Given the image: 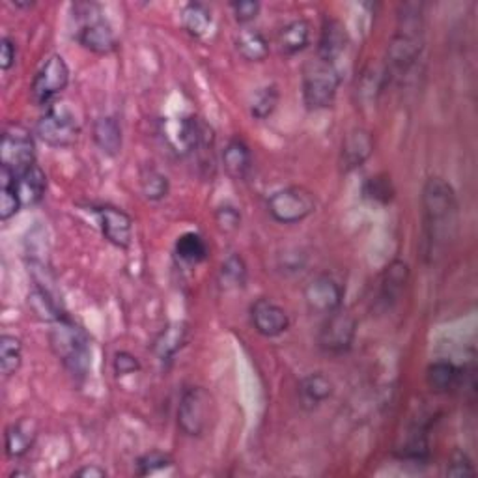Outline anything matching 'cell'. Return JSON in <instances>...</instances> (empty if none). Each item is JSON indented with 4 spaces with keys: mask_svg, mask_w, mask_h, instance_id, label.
Returning a JSON list of instances; mask_svg holds the SVG:
<instances>
[{
    "mask_svg": "<svg viewBox=\"0 0 478 478\" xmlns=\"http://www.w3.org/2000/svg\"><path fill=\"white\" fill-rule=\"evenodd\" d=\"M73 476H79V478H105L107 476V471L104 467L99 466H84L81 467L79 471L73 473Z\"/></svg>",
    "mask_w": 478,
    "mask_h": 478,
    "instance_id": "b9f144b4",
    "label": "cell"
},
{
    "mask_svg": "<svg viewBox=\"0 0 478 478\" xmlns=\"http://www.w3.org/2000/svg\"><path fill=\"white\" fill-rule=\"evenodd\" d=\"M357 336V320L346 311L338 309L333 314L326 316L318 333L320 348L331 355H343L351 350Z\"/></svg>",
    "mask_w": 478,
    "mask_h": 478,
    "instance_id": "30bf717a",
    "label": "cell"
},
{
    "mask_svg": "<svg viewBox=\"0 0 478 478\" xmlns=\"http://www.w3.org/2000/svg\"><path fill=\"white\" fill-rule=\"evenodd\" d=\"M28 305L32 306L34 314H36L40 320L55 323L57 320H60L64 314H60V309L57 301L50 296V292L43 286H36L32 289V294L28 296Z\"/></svg>",
    "mask_w": 478,
    "mask_h": 478,
    "instance_id": "4dcf8cb0",
    "label": "cell"
},
{
    "mask_svg": "<svg viewBox=\"0 0 478 478\" xmlns=\"http://www.w3.org/2000/svg\"><path fill=\"white\" fill-rule=\"evenodd\" d=\"M181 25L193 38H204L213 25L212 10L202 3H189L181 12Z\"/></svg>",
    "mask_w": 478,
    "mask_h": 478,
    "instance_id": "4316f807",
    "label": "cell"
},
{
    "mask_svg": "<svg viewBox=\"0 0 478 478\" xmlns=\"http://www.w3.org/2000/svg\"><path fill=\"white\" fill-rule=\"evenodd\" d=\"M447 476H454V478H462V476H473L474 474V466L473 459L462 452V451H454L449 464H447Z\"/></svg>",
    "mask_w": 478,
    "mask_h": 478,
    "instance_id": "f35d334b",
    "label": "cell"
},
{
    "mask_svg": "<svg viewBox=\"0 0 478 478\" xmlns=\"http://www.w3.org/2000/svg\"><path fill=\"white\" fill-rule=\"evenodd\" d=\"M50 350L60 358L64 368L73 378H87L92 363L90 338L72 320L62 316L53 323V329L49 333Z\"/></svg>",
    "mask_w": 478,
    "mask_h": 478,
    "instance_id": "7a4b0ae2",
    "label": "cell"
},
{
    "mask_svg": "<svg viewBox=\"0 0 478 478\" xmlns=\"http://www.w3.org/2000/svg\"><path fill=\"white\" fill-rule=\"evenodd\" d=\"M237 53L242 55L247 62H262L269 55V42L266 40L260 30L245 28L239 32L235 40Z\"/></svg>",
    "mask_w": 478,
    "mask_h": 478,
    "instance_id": "484cf974",
    "label": "cell"
},
{
    "mask_svg": "<svg viewBox=\"0 0 478 478\" xmlns=\"http://www.w3.org/2000/svg\"><path fill=\"white\" fill-rule=\"evenodd\" d=\"M17 62V45L12 38L4 36L0 40V67L3 72H10Z\"/></svg>",
    "mask_w": 478,
    "mask_h": 478,
    "instance_id": "60d3db41",
    "label": "cell"
},
{
    "mask_svg": "<svg viewBox=\"0 0 478 478\" xmlns=\"http://www.w3.org/2000/svg\"><path fill=\"white\" fill-rule=\"evenodd\" d=\"M215 413V402L204 387H187L178 404V426L189 437H200L208 432Z\"/></svg>",
    "mask_w": 478,
    "mask_h": 478,
    "instance_id": "8992f818",
    "label": "cell"
},
{
    "mask_svg": "<svg viewBox=\"0 0 478 478\" xmlns=\"http://www.w3.org/2000/svg\"><path fill=\"white\" fill-rule=\"evenodd\" d=\"M23 365V343L19 336L4 333L0 336V370L4 378H12Z\"/></svg>",
    "mask_w": 478,
    "mask_h": 478,
    "instance_id": "f1b7e54d",
    "label": "cell"
},
{
    "mask_svg": "<svg viewBox=\"0 0 478 478\" xmlns=\"http://www.w3.org/2000/svg\"><path fill=\"white\" fill-rule=\"evenodd\" d=\"M36 165V144L23 127H8L0 144V166L19 174L25 168Z\"/></svg>",
    "mask_w": 478,
    "mask_h": 478,
    "instance_id": "8fae6325",
    "label": "cell"
},
{
    "mask_svg": "<svg viewBox=\"0 0 478 478\" xmlns=\"http://www.w3.org/2000/svg\"><path fill=\"white\" fill-rule=\"evenodd\" d=\"M219 282L225 289H239L247 282V264L239 254H230L220 266Z\"/></svg>",
    "mask_w": 478,
    "mask_h": 478,
    "instance_id": "1f68e13d",
    "label": "cell"
},
{
    "mask_svg": "<svg viewBox=\"0 0 478 478\" xmlns=\"http://www.w3.org/2000/svg\"><path fill=\"white\" fill-rule=\"evenodd\" d=\"M77 42L96 55H109L116 49V34L96 4H77Z\"/></svg>",
    "mask_w": 478,
    "mask_h": 478,
    "instance_id": "5b68a950",
    "label": "cell"
},
{
    "mask_svg": "<svg viewBox=\"0 0 478 478\" xmlns=\"http://www.w3.org/2000/svg\"><path fill=\"white\" fill-rule=\"evenodd\" d=\"M15 191L23 208L38 206L43 200L47 191V176L38 163L25 168L23 173L15 174Z\"/></svg>",
    "mask_w": 478,
    "mask_h": 478,
    "instance_id": "e0dca14e",
    "label": "cell"
},
{
    "mask_svg": "<svg viewBox=\"0 0 478 478\" xmlns=\"http://www.w3.org/2000/svg\"><path fill=\"white\" fill-rule=\"evenodd\" d=\"M112 366H114V374L118 375V378H124V375H131V374L141 372L139 358H136L129 351H118V353H114Z\"/></svg>",
    "mask_w": 478,
    "mask_h": 478,
    "instance_id": "ab89813d",
    "label": "cell"
},
{
    "mask_svg": "<svg viewBox=\"0 0 478 478\" xmlns=\"http://www.w3.org/2000/svg\"><path fill=\"white\" fill-rule=\"evenodd\" d=\"M343 75L338 67L318 57L306 62L303 67V101L306 109L321 111L329 109L335 104Z\"/></svg>",
    "mask_w": 478,
    "mask_h": 478,
    "instance_id": "277c9868",
    "label": "cell"
},
{
    "mask_svg": "<svg viewBox=\"0 0 478 478\" xmlns=\"http://www.w3.org/2000/svg\"><path fill=\"white\" fill-rule=\"evenodd\" d=\"M350 43L348 30L344 23H340L338 19H328L321 27L320 40H318V58L326 60L329 64L338 62V58L346 53Z\"/></svg>",
    "mask_w": 478,
    "mask_h": 478,
    "instance_id": "2e32d148",
    "label": "cell"
},
{
    "mask_svg": "<svg viewBox=\"0 0 478 478\" xmlns=\"http://www.w3.org/2000/svg\"><path fill=\"white\" fill-rule=\"evenodd\" d=\"M374 153V136L365 127H355L346 133L340 150V163L346 173L361 168Z\"/></svg>",
    "mask_w": 478,
    "mask_h": 478,
    "instance_id": "9a60e30c",
    "label": "cell"
},
{
    "mask_svg": "<svg viewBox=\"0 0 478 478\" xmlns=\"http://www.w3.org/2000/svg\"><path fill=\"white\" fill-rule=\"evenodd\" d=\"M187 335H189V329H187L183 321L168 323L153 340V353H156L161 363L173 361V357L185 346Z\"/></svg>",
    "mask_w": 478,
    "mask_h": 478,
    "instance_id": "d6986e66",
    "label": "cell"
},
{
    "mask_svg": "<svg viewBox=\"0 0 478 478\" xmlns=\"http://www.w3.org/2000/svg\"><path fill=\"white\" fill-rule=\"evenodd\" d=\"M422 50V6L405 4L400 13L397 36L389 45V62L392 70L407 72Z\"/></svg>",
    "mask_w": 478,
    "mask_h": 478,
    "instance_id": "3957f363",
    "label": "cell"
},
{
    "mask_svg": "<svg viewBox=\"0 0 478 478\" xmlns=\"http://www.w3.org/2000/svg\"><path fill=\"white\" fill-rule=\"evenodd\" d=\"M141 191L150 202H161L168 197L170 181L158 168H144L141 173Z\"/></svg>",
    "mask_w": 478,
    "mask_h": 478,
    "instance_id": "836d02e7",
    "label": "cell"
},
{
    "mask_svg": "<svg viewBox=\"0 0 478 478\" xmlns=\"http://www.w3.org/2000/svg\"><path fill=\"white\" fill-rule=\"evenodd\" d=\"M459 382H462V368L451 361H436L426 368V385L436 395H447L459 389Z\"/></svg>",
    "mask_w": 478,
    "mask_h": 478,
    "instance_id": "603a6c76",
    "label": "cell"
},
{
    "mask_svg": "<svg viewBox=\"0 0 478 478\" xmlns=\"http://www.w3.org/2000/svg\"><path fill=\"white\" fill-rule=\"evenodd\" d=\"M19 210H23V206L15 191V173L0 166V219L10 220Z\"/></svg>",
    "mask_w": 478,
    "mask_h": 478,
    "instance_id": "f546056e",
    "label": "cell"
},
{
    "mask_svg": "<svg viewBox=\"0 0 478 478\" xmlns=\"http://www.w3.org/2000/svg\"><path fill=\"white\" fill-rule=\"evenodd\" d=\"M267 212L281 225H297L316 212V198L305 187H286L267 198Z\"/></svg>",
    "mask_w": 478,
    "mask_h": 478,
    "instance_id": "52a82bcc",
    "label": "cell"
},
{
    "mask_svg": "<svg viewBox=\"0 0 478 478\" xmlns=\"http://www.w3.org/2000/svg\"><path fill=\"white\" fill-rule=\"evenodd\" d=\"M230 10L234 13V19L242 25L252 23L256 17L262 12V4L258 0H237V3L230 4Z\"/></svg>",
    "mask_w": 478,
    "mask_h": 478,
    "instance_id": "74e56055",
    "label": "cell"
},
{
    "mask_svg": "<svg viewBox=\"0 0 478 478\" xmlns=\"http://www.w3.org/2000/svg\"><path fill=\"white\" fill-rule=\"evenodd\" d=\"M223 165L230 178L235 181H243L251 174L252 153L245 141L232 139L223 150Z\"/></svg>",
    "mask_w": 478,
    "mask_h": 478,
    "instance_id": "7402d4cb",
    "label": "cell"
},
{
    "mask_svg": "<svg viewBox=\"0 0 478 478\" xmlns=\"http://www.w3.org/2000/svg\"><path fill=\"white\" fill-rule=\"evenodd\" d=\"M303 297L311 312L328 316L338 309H343L344 289L336 279L323 273V275H316L305 286Z\"/></svg>",
    "mask_w": 478,
    "mask_h": 478,
    "instance_id": "7c38bea8",
    "label": "cell"
},
{
    "mask_svg": "<svg viewBox=\"0 0 478 478\" xmlns=\"http://www.w3.org/2000/svg\"><path fill=\"white\" fill-rule=\"evenodd\" d=\"M40 139L53 148H67L75 144L79 136V124L75 114L62 104H50L45 107L43 116L36 126Z\"/></svg>",
    "mask_w": 478,
    "mask_h": 478,
    "instance_id": "ba28073f",
    "label": "cell"
},
{
    "mask_svg": "<svg viewBox=\"0 0 478 478\" xmlns=\"http://www.w3.org/2000/svg\"><path fill=\"white\" fill-rule=\"evenodd\" d=\"M99 230L107 242L118 249H127L133 239V219L120 208L101 206L96 210Z\"/></svg>",
    "mask_w": 478,
    "mask_h": 478,
    "instance_id": "5bb4252c",
    "label": "cell"
},
{
    "mask_svg": "<svg viewBox=\"0 0 478 478\" xmlns=\"http://www.w3.org/2000/svg\"><path fill=\"white\" fill-rule=\"evenodd\" d=\"M363 195L365 198L378 202V204H389L392 198H395V185H392L390 178L385 174L372 176L366 180L363 187Z\"/></svg>",
    "mask_w": 478,
    "mask_h": 478,
    "instance_id": "e575fe53",
    "label": "cell"
},
{
    "mask_svg": "<svg viewBox=\"0 0 478 478\" xmlns=\"http://www.w3.org/2000/svg\"><path fill=\"white\" fill-rule=\"evenodd\" d=\"M94 143L109 158H116L122 151V126L114 116H101L94 122Z\"/></svg>",
    "mask_w": 478,
    "mask_h": 478,
    "instance_id": "44dd1931",
    "label": "cell"
},
{
    "mask_svg": "<svg viewBox=\"0 0 478 478\" xmlns=\"http://www.w3.org/2000/svg\"><path fill=\"white\" fill-rule=\"evenodd\" d=\"M311 43V23L306 19H294L279 32V47L284 55H297Z\"/></svg>",
    "mask_w": 478,
    "mask_h": 478,
    "instance_id": "d4e9b609",
    "label": "cell"
},
{
    "mask_svg": "<svg viewBox=\"0 0 478 478\" xmlns=\"http://www.w3.org/2000/svg\"><path fill=\"white\" fill-rule=\"evenodd\" d=\"M173 464H174V459L170 454L161 452V451H151L136 459V474L139 476L156 474L163 469L173 467Z\"/></svg>",
    "mask_w": 478,
    "mask_h": 478,
    "instance_id": "d590c367",
    "label": "cell"
},
{
    "mask_svg": "<svg viewBox=\"0 0 478 478\" xmlns=\"http://www.w3.org/2000/svg\"><path fill=\"white\" fill-rule=\"evenodd\" d=\"M215 223L220 232L225 234H234L242 227V213L235 206H230V204H225L215 210Z\"/></svg>",
    "mask_w": 478,
    "mask_h": 478,
    "instance_id": "8d00e7d4",
    "label": "cell"
},
{
    "mask_svg": "<svg viewBox=\"0 0 478 478\" xmlns=\"http://www.w3.org/2000/svg\"><path fill=\"white\" fill-rule=\"evenodd\" d=\"M67 84H70V66L62 55H50L34 75L30 87L32 99L42 107H49L67 89Z\"/></svg>",
    "mask_w": 478,
    "mask_h": 478,
    "instance_id": "9c48e42d",
    "label": "cell"
},
{
    "mask_svg": "<svg viewBox=\"0 0 478 478\" xmlns=\"http://www.w3.org/2000/svg\"><path fill=\"white\" fill-rule=\"evenodd\" d=\"M38 437V426L30 419H21L13 424H10L6 428L4 436V447H6V456L12 459L23 458L36 443Z\"/></svg>",
    "mask_w": 478,
    "mask_h": 478,
    "instance_id": "ac0fdd59",
    "label": "cell"
},
{
    "mask_svg": "<svg viewBox=\"0 0 478 478\" xmlns=\"http://www.w3.org/2000/svg\"><path fill=\"white\" fill-rule=\"evenodd\" d=\"M178 258L187 264H202L210 256V247L198 232H185L176 239Z\"/></svg>",
    "mask_w": 478,
    "mask_h": 478,
    "instance_id": "83f0119b",
    "label": "cell"
},
{
    "mask_svg": "<svg viewBox=\"0 0 478 478\" xmlns=\"http://www.w3.org/2000/svg\"><path fill=\"white\" fill-rule=\"evenodd\" d=\"M333 382L326 374H309L299 383V397L305 407L314 409L333 397Z\"/></svg>",
    "mask_w": 478,
    "mask_h": 478,
    "instance_id": "cb8c5ba5",
    "label": "cell"
},
{
    "mask_svg": "<svg viewBox=\"0 0 478 478\" xmlns=\"http://www.w3.org/2000/svg\"><path fill=\"white\" fill-rule=\"evenodd\" d=\"M279 99H281V94H279V89L275 87V84H266V87L256 90L252 94L251 105H249L252 118H256V120L269 118L273 112H275V109L279 105Z\"/></svg>",
    "mask_w": 478,
    "mask_h": 478,
    "instance_id": "d6a6232c",
    "label": "cell"
},
{
    "mask_svg": "<svg viewBox=\"0 0 478 478\" xmlns=\"http://www.w3.org/2000/svg\"><path fill=\"white\" fill-rule=\"evenodd\" d=\"M424 235L428 254L434 256L449 239L454 237L458 227V198L454 187L439 176L426 180L422 187Z\"/></svg>",
    "mask_w": 478,
    "mask_h": 478,
    "instance_id": "6da1fadb",
    "label": "cell"
},
{
    "mask_svg": "<svg viewBox=\"0 0 478 478\" xmlns=\"http://www.w3.org/2000/svg\"><path fill=\"white\" fill-rule=\"evenodd\" d=\"M409 282V266L402 260L390 262L382 277V286H380V297L387 306L397 305L404 294V289Z\"/></svg>",
    "mask_w": 478,
    "mask_h": 478,
    "instance_id": "ffe728a7",
    "label": "cell"
},
{
    "mask_svg": "<svg viewBox=\"0 0 478 478\" xmlns=\"http://www.w3.org/2000/svg\"><path fill=\"white\" fill-rule=\"evenodd\" d=\"M251 321L256 333L266 338H277L289 329V316L282 306L271 299H258L251 306Z\"/></svg>",
    "mask_w": 478,
    "mask_h": 478,
    "instance_id": "4fadbf2b",
    "label": "cell"
}]
</instances>
